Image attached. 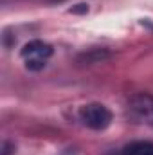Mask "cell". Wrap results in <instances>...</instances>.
Listing matches in <instances>:
<instances>
[{
    "instance_id": "obj_1",
    "label": "cell",
    "mask_w": 153,
    "mask_h": 155,
    "mask_svg": "<svg viewBox=\"0 0 153 155\" xmlns=\"http://www.w3.org/2000/svg\"><path fill=\"white\" fill-rule=\"evenodd\" d=\"M79 119L92 130H105L112 123V112L101 103H88L79 110Z\"/></svg>"
},
{
    "instance_id": "obj_2",
    "label": "cell",
    "mask_w": 153,
    "mask_h": 155,
    "mask_svg": "<svg viewBox=\"0 0 153 155\" xmlns=\"http://www.w3.org/2000/svg\"><path fill=\"white\" fill-rule=\"evenodd\" d=\"M128 114L133 121L153 126V96L135 94L128 99Z\"/></svg>"
},
{
    "instance_id": "obj_3",
    "label": "cell",
    "mask_w": 153,
    "mask_h": 155,
    "mask_svg": "<svg viewBox=\"0 0 153 155\" xmlns=\"http://www.w3.org/2000/svg\"><path fill=\"white\" fill-rule=\"evenodd\" d=\"M20 54H22L25 60L34 58V60H45V61H47V58L52 54V47H50L49 43L41 41V40H33V41H29V43L24 45V49H22Z\"/></svg>"
},
{
    "instance_id": "obj_4",
    "label": "cell",
    "mask_w": 153,
    "mask_h": 155,
    "mask_svg": "<svg viewBox=\"0 0 153 155\" xmlns=\"http://www.w3.org/2000/svg\"><path fill=\"white\" fill-rule=\"evenodd\" d=\"M121 155H153V143L150 141H133L124 146Z\"/></svg>"
},
{
    "instance_id": "obj_5",
    "label": "cell",
    "mask_w": 153,
    "mask_h": 155,
    "mask_svg": "<svg viewBox=\"0 0 153 155\" xmlns=\"http://www.w3.org/2000/svg\"><path fill=\"white\" fill-rule=\"evenodd\" d=\"M108 56H110V52L105 51V49H92V51L81 54V56L77 58V61H79V63H86V65H90V63H99V61L106 60Z\"/></svg>"
},
{
    "instance_id": "obj_6",
    "label": "cell",
    "mask_w": 153,
    "mask_h": 155,
    "mask_svg": "<svg viewBox=\"0 0 153 155\" xmlns=\"http://www.w3.org/2000/svg\"><path fill=\"white\" fill-rule=\"evenodd\" d=\"M25 67L29 71H41L45 67V60H34V58H29L25 60Z\"/></svg>"
},
{
    "instance_id": "obj_7",
    "label": "cell",
    "mask_w": 153,
    "mask_h": 155,
    "mask_svg": "<svg viewBox=\"0 0 153 155\" xmlns=\"http://www.w3.org/2000/svg\"><path fill=\"white\" fill-rule=\"evenodd\" d=\"M13 152H15V146L11 143H4L2 144V155H11Z\"/></svg>"
},
{
    "instance_id": "obj_8",
    "label": "cell",
    "mask_w": 153,
    "mask_h": 155,
    "mask_svg": "<svg viewBox=\"0 0 153 155\" xmlns=\"http://www.w3.org/2000/svg\"><path fill=\"white\" fill-rule=\"evenodd\" d=\"M85 11H88L86 4H81V7H72L70 9V13H85Z\"/></svg>"
},
{
    "instance_id": "obj_9",
    "label": "cell",
    "mask_w": 153,
    "mask_h": 155,
    "mask_svg": "<svg viewBox=\"0 0 153 155\" xmlns=\"http://www.w3.org/2000/svg\"><path fill=\"white\" fill-rule=\"evenodd\" d=\"M61 155H77V153L74 152V150H67V152H63Z\"/></svg>"
}]
</instances>
